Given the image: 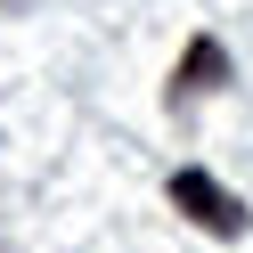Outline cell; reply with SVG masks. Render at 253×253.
Returning <instances> with one entry per match:
<instances>
[{"instance_id": "6da1fadb", "label": "cell", "mask_w": 253, "mask_h": 253, "mask_svg": "<svg viewBox=\"0 0 253 253\" xmlns=\"http://www.w3.org/2000/svg\"><path fill=\"white\" fill-rule=\"evenodd\" d=\"M171 204H180L196 229H212V237H245V204L220 180H204V171H171Z\"/></svg>"}, {"instance_id": "7a4b0ae2", "label": "cell", "mask_w": 253, "mask_h": 253, "mask_svg": "<svg viewBox=\"0 0 253 253\" xmlns=\"http://www.w3.org/2000/svg\"><path fill=\"white\" fill-rule=\"evenodd\" d=\"M220 82H229V49H220V41L212 33H196V41H188V57H180V74H171V98H196V90H220Z\"/></svg>"}]
</instances>
